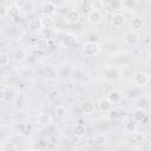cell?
Here are the masks:
<instances>
[{"label":"cell","mask_w":151,"mask_h":151,"mask_svg":"<svg viewBox=\"0 0 151 151\" xmlns=\"http://www.w3.org/2000/svg\"><path fill=\"white\" fill-rule=\"evenodd\" d=\"M83 51H84V54L86 57H96L99 54L100 52V47L97 42H93V41H87L84 44V47H83Z\"/></svg>","instance_id":"obj_1"},{"label":"cell","mask_w":151,"mask_h":151,"mask_svg":"<svg viewBox=\"0 0 151 151\" xmlns=\"http://www.w3.org/2000/svg\"><path fill=\"white\" fill-rule=\"evenodd\" d=\"M140 40V35L136 31H129L124 34V42L127 46H136Z\"/></svg>","instance_id":"obj_2"},{"label":"cell","mask_w":151,"mask_h":151,"mask_svg":"<svg viewBox=\"0 0 151 151\" xmlns=\"http://www.w3.org/2000/svg\"><path fill=\"white\" fill-rule=\"evenodd\" d=\"M132 80H133V84L138 87H143L145 86L147 83H149V76L145 73V72H136L132 77Z\"/></svg>","instance_id":"obj_3"},{"label":"cell","mask_w":151,"mask_h":151,"mask_svg":"<svg viewBox=\"0 0 151 151\" xmlns=\"http://www.w3.org/2000/svg\"><path fill=\"white\" fill-rule=\"evenodd\" d=\"M80 19V13L78 9L76 8H72V9H68L65 14V21L67 24H76L78 22Z\"/></svg>","instance_id":"obj_4"},{"label":"cell","mask_w":151,"mask_h":151,"mask_svg":"<svg viewBox=\"0 0 151 151\" xmlns=\"http://www.w3.org/2000/svg\"><path fill=\"white\" fill-rule=\"evenodd\" d=\"M12 57H13V59H14L17 63H21V61H24V60L26 59L27 52H26V50L22 48V47H15V48L13 50Z\"/></svg>","instance_id":"obj_5"},{"label":"cell","mask_w":151,"mask_h":151,"mask_svg":"<svg viewBox=\"0 0 151 151\" xmlns=\"http://www.w3.org/2000/svg\"><path fill=\"white\" fill-rule=\"evenodd\" d=\"M87 19L91 24L97 25V24H100L103 21V14L100 13V11H91L87 15Z\"/></svg>","instance_id":"obj_6"},{"label":"cell","mask_w":151,"mask_h":151,"mask_svg":"<svg viewBox=\"0 0 151 151\" xmlns=\"http://www.w3.org/2000/svg\"><path fill=\"white\" fill-rule=\"evenodd\" d=\"M52 123V116L48 112H40L38 114V124L42 126H47Z\"/></svg>","instance_id":"obj_7"},{"label":"cell","mask_w":151,"mask_h":151,"mask_svg":"<svg viewBox=\"0 0 151 151\" xmlns=\"http://www.w3.org/2000/svg\"><path fill=\"white\" fill-rule=\"evenodd\" d=\"M146 111L142 107H138V109H134L133 112H132V117H133V120L134 122H143L145 118H146Z\"/></svg>","instance_id":"obj_8"},{"label":"cell","mask_w":151,"mask_h":151,"mask_svg":"<svg viewBox=\"0 0 151 151\" xmlns=\"http://www.w3.org/2000/svg\"><path fill=\"white\" fill-rule=\"evenodd\" d=\"M111 22L114 27H122L125 24V15L123 13H114Z\"/></svg>","instance_id":"obj_9"},{"label":"cell","mask_w":151,"mask_h":151,"mask_svg":"<svg viewBox=\"0 0 151 151\" xmlns=\"http://www.w3.org/2000/svg\"><path fill=\"white\" fill-rule=\"evenodd\" d=\"M28 28L33 32V33H38L41 31L42 28V24H41V19L39 18H35V19H32L28 24Z\"/></svg>","instance_id":"obj_10"},{"label":"cell","mask_w":151,"mask_h":151,"mask_svg":"<svg viewBox=\"0 0 151 151\" xmlns=\"http://www.w3.org/2000/svg\"><path fill=\"white\" fill-rule=\"evenodd\" d=\"M130 143L134 144V145H142L145 140V136L140 132H134V133H131V137H130Z\"/></svg>","instance_id":"obj_11"},{"label":"cell","mask_w":151,"mask_h":151,"mask_svg":"<svg viewBox=\"0 0 151 151\" xmlns=\"http://www.w3.org/2000/svg\"><path fill=\"white\" fill-rule=\"evenodd\" d=\"M41 12L44 13V15H48L50 14H53L55 12V5L51 1H47V2H44L42 6H41Z\"/></svg>","instance_id":"obj_12"},{"label":"cell","mask_w":151,"mask_h":151,"mask_svg":"<svg viewBox=\"0 0 151 151\" xmlns=\"http://www.w3.org/2000/svg\"><path fill=\"white\" fill-rule=\"evenodd\" d=\"M80 107H81V111L86 114H90V113H93L94 112V104L91 101V100H85L80 104Z\"/></svg>","instance_id":"obj_13"},{"label":"cell","mask_w":151,"mask_h":151,"mask_svg":"<svg viewBox=\"0 0 151 151\" xmlns=\"http://www.w3.org/2000/svg\"><path fill=\"white\" fill-rule=\"evenodd\" d=\"M85 133H86V127H85L84 124L78 123V124L74 125V127H73V134H74L77 138H81V137H84Z\"/></svg>","instance_id":"obj_14"},{"label":"cell","mask_w":151,"mask_h":151,"mask_svg":"<svg viewBox=\"0 0 151 151\" xmlns=\"http://www.w3.org/2000/svg\"><path fill=\"white\" fill-rule=\"evenodd\" d=\"M106 98L110 100L111 104H112V103L116 104V103H118V101L122 99V93H120L118 90H112V91L109 92V94H107Z\"/></svg>","instance_id":"obj_15"},{"label":"cell","mask_w":151,"mask_h":151,"mask_svg":"<svg viewBox=\"0 0 151 151\" xmlns=\"http://www.w3.org/2000/svg\"><path fill=\"white\" fill-rule=\"evenodd\" d=\"M15 98V92L12 88H6L2 91V100L6 103H11L13 101Z\"/></svg>","instance_id":"obj_16"},{"label":"cell","mask_w":151,"mask_h":151,"mask_svg":"<svg viewBox=\"0 0 151 151\" xmlns=\"http://www.w3.org/2000/svg\"><path fill=\"white\" fill-rule=\"evenodd\" d=\"M124 129L129 133H134L137 130V122H134L133 119H127L124 123Z\"/></svg>","instance_id":"obj_17"},{"label":"cell","mask_w":151,"mask_h":151,"mask_svg":"<svg viewBox=\"0 0 151 151\" xmlns=\"http://www.w3.org/2000/svg\"><path fill=\"white\" fill-rule=\"evenodd\" d=\"M130 25H131L132 31H136V32H137L138 29H140V28L143 27L144 21H143V19H140V18H138V17H134V18H132V19H131Z\"/></svg>","instance_id":"obj_18"},{"label":"cell","mask_w":151,"mask_h":151,"mask_svg":"<svg viewBox=\"0 0 151 151\" xmlns=\"http://www.w3.org/2000/svg\"><path fill=\"white\" fill-rule=\"evenodd\" d=\"M54 116H55V118L58 120H63L66 117V109H65V106L58 105L55 107V110H54Z\"/></svg>","instance_id":"obj_19"},{"label":"cell","mask_w":151,"mask_h":151,"mask_svg":"<svg viewBox=\"0 0 151 151\" xmlns=\"http://www.w3.org/2000/svg\"><path fill=\"white\" fill-rule=\"evenodd\" d=\"M63 42L67 46V47H73L76 44H77V38L72 34H66L63 39Z\"/></svg>","instance_id":"obj_20"},{"label":"cell","mask_w":151,"mask_h":151,"mask_svg":"<svg viewBox=\"0 0 151 151\" xmlns=\"http://www.w3.org/2000/svg\"><path fill=\"white\" fill-rule=\"evenodd\" d=\"M41 24H42V28H47V29H50V28H52L54 26L53 19L51 17H48V15H44L41 18Z\"/></svg>","instance_id":"obj_21"},{"label":"cell","mask_w":151,"mask_h":151,"mask_svg":"<svg viewBox=\"0 0 151 151\" xmlns=\"http://www.w3.org/2000/svg\"><path fill=\"white\" fill-rule=\"evenodd\" d=\"M93 143H94V145H97V146H103V145H105V143H106V136L103 134V133H97V134L93 137Z\"/></svg>","instance_id":"obj_22"},{"label":"cell","mask_w":151,"mask_h":151,"mask_svg":"<svg viewBox=\"0 0 151 151\" xmlns=\"http://www.w3.org/2000/svg\"><path fill=\"white\" fill-rule=\"evenodd\" d=\"M35 47L39 50V51H46L48 48V40L45 39V38H40L38 39L37 44H35Z\"/></svg>","instance_id":"obj_23"},{"label":"cell","mask_w":151,"mask_h":151,"mask_svg":"<svg viewBox=\"0 0 151 151\" xmlns=\"http://www.w3.org/2000/svg\"><path fill=\"white\" fill-rule=\"evenodd\" d=\"M98 106H99L100 111H107L111 107V103H110V100L107 98H101L98 101Z\"/></svg>","instance_id":"obj_24"},{"label":"cell","mask_w":151,"mask_h":151,"mask_svg":"<svg viewBox=\"0 0 151 151\" xmlns=\"http://www.w3.org/2000/svg\"><path fill=\"white\" fill-rule=\"evenodd\" d=\"M103 6H104V2L101 0H92L90 2V7L92 11H99L103 8Z\"/></svg>","instance_id":"obj_25"},{"label":"cell","mask_w":151,"mask_h":151,"mask_svg":"<svg viewBox=\"0 0 151 151\" xmlns=\"http://www.w3.org/2000/svg\"><path fill=\"white\" fill-rule=\"evenodd\" d=\"M2 151H18V147L13 142H6L2 144Z\"/></svg>","instance_id":"obj_26"},{"label":"cell","mask_w":151,"mask_h":151,"mask_svg":"<svg viewBox=\"0 0 151 151\" xmlns=\"http://www.w3.org/2000/svg\"><path fill=\"white\" fill-rule=\"evenodd\" d=\"M8 63H9V55L6 52H1L0 53V64H1V66L5 67V66L8 65Z\"/></svg>","instance_id":"obj_27"},{"label":"cell","mask_w":151,"mask_h":151,"mask_svg":"<svg viewBox=\"0 0 151 151\" xmlns=\"http://www.w3.org/2000/svg\"><path fill=\"white\" fill-rule=\"evenodd\" d=\"M9 14V7H7L5 4L0 5V18H5Z\"/></svg>","instance_id":"obj_28"},{"label":"cell","mask_w":151,"mask_h":151,"mask_svg":"<svg viewBox=\"0 0 151 151\" xmlns=\"http://www.w3.org/2000/svg\"><path fill=\"white\" fill-rule=\"evenodd\" d=\"M20 14V8H18L17 6H13V7H9V17H12V18H15V17H18Z\"/></svg>","instance_id":"obj_29"},{"label":"cell","mask_w":151,"mask_h":151,"mask_svg":"<svg viewBox=\"0 0 151 151\" xmlns=\"http://www.w3.org/2000/svg\"><path fill=\"white\" fill-rule=\"evenodd\" d=\"M109 117H110L111 119H116V118L118 117V111H117L116 109L111 110V111H110V113H109Z\"/></svg>","instance_id":"obj_30"},{"label":"cell","mask_w":151,"mask_h":151,"mask_svg":"<svg viewBox=\"0 0 151 151\" xmlns=\"http://www.w3.org/2000/svg\"><path fill=\"white\" fill-rule=\"evenodd\" d=\"M22 131H24L25 133H29V132L32 131V125H31V124H25L24 127H22Z\"/></svg>","instance_id":"obj_31"},{"label":"cell","mask_w":151,"mask_h":151,"mask_svg":"<svg viewBox=\"0 0 151 151\" xmlns=\"http://www.w3.org/2000/svg\"><path fill=\"white\" fill-rule=\"evenodd\" d=\"M146 64H147V65L151 67V54H150V55L146 58Z\"/></svg>","instance_id":"obj_32"},{"label":"cell","mask_w":151,"mask_h":151,"mask_svg":"<svg viewBox=\"0 0 151 151\" xmlns=\"http://www.w3.org/2000/svg\"><path fill=\"white\" fill-rule=\"evenodd\" d=\"M125 151H136V150H134V149H126Z\"/></svg>","instance_id":"obj_33"},{"label":"cell","mask_w":151,"mask_h":151,"mask_svg":"<svg viewBox=\"0 0 151 151\" xmlns=\"http://www.w3.org/2000/svg\"><path fill=\"white\" fill-rule=\"evenodd\" d=\"M149 144H150V146H151V138H150V142H149Z\"/></svg>","instance_id":"obj_34"},{"label":"cell","mask_w":151,"mask_h":151,"mask_svg":"<svg viewBox=\"0 0 151 151\" xmlns=\"http://www.w3.org/2000/svg\"><path fill=\"white\" fill-rule=\"evenodd\" d=\"M150 99H151V94H150Z\"/></svg>","instance_id":"obj_35"},{"label":"cell","mask_w":151,"mask_h":151,"mask_svg":"<svg viewBox=\"0 0 151 151\" xmlns=\"http://www.w3.org/2000/svg\"><path fill=\"white\" fill-rule=\"evenodd\" d=\"M79 151H83V150H79Z\"/></svg>","instance_id":"obj_36"}]
</instances>
